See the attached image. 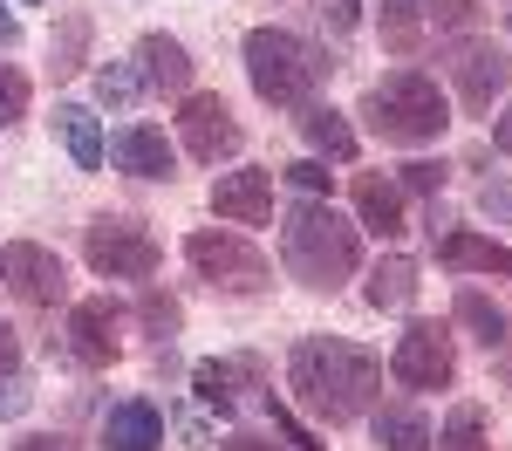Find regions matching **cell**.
<instances>
[{
  "label": "cell",
  "instance_id": "obj_1",
  "mask_svg": "<svg viewBox=\"0 0 512 451\" xmlns=\"http://www.w3.org/2000/svg\"><path fill=\"white\" fill-rule=\"evenodd\" d=\"M287 383H294L301 410H315L321 424H355L383 390V363L342 335H301L287 356Z\"/></svg>",
  "mask_w": 512,
  "mask_h": 451
},
{
  "label": "cell",
  "instance_id": "obj_2",
  "mask_svg": "<svg viewBox=\"0 0 512 451\" xmlns=\"http://www.w3.org/2000/svg\"><path fill=\"white\" fill-rule=\"evenodd\" d=\"M280 260H287V274L308 294H335L362 267V240H355V226L328 199H301L280 219Z\"/></svg>",
  "mask_w": 512,
  "mask_h": 451
},
{
  "label": "cell",
  "instance_id": "obj_3",
  "mask_svg": "<svg viewBox=\"0 0 512 451\" xmlns=\"http://www.w3.org/2000/svg\"><path fill=\"white\" fill-rule=\"evenodd\" d=\"M362 117H369V130H376L383 144L417 151V144H437V137L451 130V103H444V89H437L424 69H396V76L369 82Z\"/></svg>",
  "mask_w": 512,
  "mask_h": 451
},
{
  "label": "cell",
  "instance_id": "obj_4",
  "mask_svg": "<svg viewBox=\"0 0 512 451\" xmlns=\"http://www.w3.org/2000/svg\"><path fill=\"white\" fill-rule=\"evenodd\" d=\"M328 55L308 48L301 35H287V28H253L246 35V76L260 89V103H274V110H308V96H315L321 82H328Z\"/></svg>",
  "mask_w": 512,
  "mask_h": 451
},
{
  "label": "cell",
  "instance_id": "obj_5",
  "mask_svg": "<svg viewBox=\"0 0 512 451\" xmlns=\"http://www.w3.org/2000/svg\"><path fill=\"white\" fill-rule=\"evenodd\" d=\"M82 253H89V267H96L103 281H151L158 260H164V246L151 240V226H137V219H123V212L89 219Z\"/></svg>",
  "mask_w": 512,
  "mask_h": 451
},
{
  "label": "cell",
  "instance_id": "obj_6",
  "mask_svg": "<svg viewBox=\"0 0 512 451\" xmlns=\"http://www.w3.org/2000/svg\"><path fill=\"white\" fill-rule=\"evenodd\" d=\"M185 260H192L212 287H226V294H267V287H274L267 253L253 240H239V233H219V226H198L192 240H185Z\"/></svg>",
  "mask_w": 512,
  "mask_h": 451
},
{
  "label": "cell",
  "instance_id": "obj_7",
  "mask_svg": "<svg viewBox=\"0 0 512 451\" xmlns=\"http://www.w3.org/2000/svg\"><path fill=\"white\" fill-rule=\"evenodd\" d=\"M437 62H444V76H451L458 103H465L472 117H478V110H492V96L512 82V55L492 35H458L444 55H437Z\"/></svg>",
  "mask_w": 512,
  "mask_h": 451
},
{
  "label": "cell",
  "instance_id": "obj_8",
  "mask_svg": "<svg viewBox=\"0 0 512 451\" xmlns=\"http://www.w3.org/2000/svg\"><path fill=\"white\" fill-rule=\"evenodd\" d=\"M390 376L403 390H451V376H458V349H451V335L437 322H410L396 335V356H390Z\"/></svg>",
  "mask_w": 512,
  "mask_h": 451
},
{
  "label": "cell",
  "instance_id": "obj_9",
  "mask_svg": "<svg viewBox=\"0 0 512 451\" xmlns=\"http://www.w3.org/2000/svg\"><path fill=\"white\" fill-rule=\"evenodd\" d=\"M62 335H69V356L82 369H110L123 356V308L110 294H89V301L69 308V328Z\"/></svg>",
  "mask_w": 512,
  "mask_h": 451
},
{
  "label": "cell",
  "instance_id": "obj_10",
  "mask_svg": "<svg viewBox=\"0 0 512 451\" xmlns=\"http://www.w3.org/2000/svg\"><path fill=\"white\" fill-rule=\"evenodd\" d=\"M178 137H185V151H192L198 164L239 158V144H246V130H239V117L226 110V96H185V110H178Z\"/></svg>",
  "mask_w": 512,
  "mask_h": 451
},
{
  "label": "cell",
  "instance_id": "obj_11",
  "mask_svg": "<svg viewBox=\"0 0 512 451\" xmlns=\"http://www.w3.org/2000/svg\"><path fill=\"white\" fill-rule=\"evenodd\" d=\"M7 287H14L28 308H62V301H69V267L41 240H14L7 246Z\"/></svg>",
  "mask_w": 512,
  "mask_h": 451
},
{
  "label": "cell",
  "instance_id": "obj_12",
  "mask_svg": "<svg viewBox=\"0 0 512 451\" xmlns=\"http://www.w3.org/2000/svg\"><path fill=\"white\" fill-rule=\"evenodd\" d=\"M192 390L205 410H219V417H233L246 404V390H267V363L260 356H205L192 369Z\"/></svg>",
  "mask_w": 512,
  "mask_h": 451
},
{
  "label": "cell",
  "instance_id": "obj_13",
  "mask_svg": "<svg viewBox=\"0 0 512 451\" xmlns=\"http://www.w3.org/2000/svg\"><path fill=\"white\" fill-rule=\"evenodd\" d=\"M110 164L123 178H178V151H171V137L158 123H123L110 137Z\"/></svg>",
  "mask_w": 512,
  "mask_h": 451
},
{
  "label": "cell",
  "instance_id": "obj_14",
  "mask_svg": "<svg viewBox=\"0 0 512 451\" xmlns=\"http://www.w3.org/2000/svg\"><path fill=\"white\" fill-rule=\"evenodd\" d=\"M212 212L226 226H267L274 219V171H226L212 185Z\"/></svg>",
  "mask_w": 512,
  "mask_h": 451
},
{
  "label": "cell",
  "instance_id": "obj_15",
  "mask_svg": "<svg viewBox=\"0 0 512 451\" xmlns=\"http://www.w3.org/2000/svg\"><path fill=\"white\" fill-rule=\"evenodd\" d=\"M164 445V410L151 397H123L103 410V451H158Z\"/></svg>",
  "mask_w": 512,
  "mask_h": 451
},
{
  "label": "cell",
  "instance_id": "obj_16",
  "mask_svg": "<svg viewBox=\"0 0 512 451\" xmlns=\"http://www.w3.org/2000/svg\"><path fill=\"white\" fill-rule=\"evenodd\" d=\"M437 260H444L451 274H506L512 281V246L485 240V233H444V240H437Z\"/></svg>",
  "mask_w": 512,
  "mask_h": 451
},
{
  "label": "cell",
  "instance_id": "obj_17",
  "mask_svg": "<svg viewBox=\"0 0 512 451\" xmlns=\"http://www.w3.org/2000/svg\"><path fill=\"white\" fill-rule=\"evenodd\" d=\"M355 212H362L369 233L396 240V233H403V185L383 178V171H362V178H355Z\"/></svg>",
  "mask_w": 512,
  "mask_h": 451
},
{
  "label": "cell",
  "instance_id": "obj_18",
  "mask_svg": "<svg viewBox=\"0 0 512 451\" xmlns=\"http://www.w3.org/2000/svg\"><path fill=\"white\" fill-rule=\"evenodd\" d=\"M137 62H144V82L151 89H171V96L192 89V55H185L178 35H144L137 41Z\"/></svg>",
  "mask_w": 512,
  "mask_h": 451
},
{
  "label": "cell",
  "instance_id": "obj_19",
  "mask_svg": "<svg viewBox=\"0 0 512 451\" xmlns=\"http://www.w3.org/2000/svg\"><path fill=\"white\" fill-rule=\"evenodd\" d=\"M362 301H369L376 315H396V308H410V301H417V260H403V253L376 260V267H369V287H362Z\"/></svg>",
  "mask_w": 512,
  "mask_h": 451
},
{
  "label": "cell",
  "instance_id": "obj_20",
  "mask_svg": "<svg viewBox=\"0 0 512 451\" xmlns=\"http://www.w3.org/2000/svg\"><path fill=\"white\" fill-rule=\"evenodd\" d=\"M301 137H308V151H321V158L355 164V130H349V117H342V110L308 103V110H301Z\"/></svg>",
  "mask_w": 512,
  "mask_h": 451
},
{
  "label": "cell",
  "instance_id": "obj_21",
  "mask_svg": "<svg viewBox=\"0 0 512 451\" xmlns=\"http://www.w3.org/2000/svg\"><path fill=\"white\" fill-rule=\"evenodd\" d=\"M55 130H62V144H69V158H76L82 171H103L110 144H103V123L89 117L82 103H62V110H55Z\"/></svg>",
  "mask_w": 512,
  "mask_h": 451
},
{
  "label": "cell",
  "instance_id": "obj_22",
  "mask_svg": "<svg viewBox=\"0 0 512 451\" xmlns=\"http://www.w3.org/2000/svg\"><path fill=\"white\" fill-rule=\"evenodd\" d=\"M376 445L383 451H431L437 438H431V417L417 404H383L376 410Z\"/></svg>",
  "mask_w": 512,
  "mask_h": 451
},
{
  "label": "cell",
  "instance_id": "obj_23",
  "mask_svg": "<svg viewBox=\"0 0 512 451\" xmlns=\"http://www.w3.org/2000/svg\"><path fill=\"white\" fill-rule=\"evenodd\" d=\"M458 322L472 328V335L485 342V349H506V308H499L492 294H478V287H465V294H458Z\"/></svg>",
  "mask_w": 512,
  "mask_h": 451
},
{
  "label": "cell",
  "instance_id": "obj_24",
  "mask_svg": "<svg viewBox=\"0 0 512 451\" xmlns=\"http://www.w3.org/2000/svg\"><path fill=\"white\" fill-rule=\"evenodd\" d=\"M417 41H424L417 0H390V7H383V48H390V55H417Z\"/></svg>",
  "mask_w": 512,
  "mask_h": 451
},
{
  "label": "cell",
  "instance_id": "obj_25",
  "mask_svg": "<svg viewBox=\"0 0 512 451\" xmlns=\"http://www.w3.org/2000/svg\"><path fill=\"white\" fill-rule=\"evenodd\" d=\"M431 451H485V410H478V404H458V410H451V424L437 431Z\"/></svg>",
  "mask_w": 512,
  "mask_h": 451
},
{
  "label": "cell",
  "instance_id": "obj_26",
  "mask_svg": "<svg viewBox=\"0 0 512 451\" xmlns=\"http://www.w3.org/2000/svg\"><path fill=\"white\" fill-rule=\"evenodd\" d=\"M82 55H89V14H62V28H55V76H76Z\"/></svg>",
  "mask_w": 512,
  "mask_h": 451
},
{
  "label": "cell",
  "instance_id": "obj_27",
  "mask_svg": "<svg viewBox=\"0 0 512 451\" xmlns=\"http://www.w3.org/2000/svg\"><path fill=\"white\" fill-rule=\"evenodd\" d=\"M96 96H103L110 110H130V103L144 96V69H130V62H110V69H96Z\"/></svg>",
  "mask_w": 512,
  "mask_h": 451
},
{
  "label": "cell",
  "instance_id": "obj_28",
  "mask_svg": "<svg viewBox=\"0 0 512 451\" xmlns=\"http://www.w3.org/2000/svg\"><path fill=\"white\" fill-rule=\"evenodd\" d=\"M21 117H28V76L14 62H0V130L21 123Z\"/></svg>",
  "mask_w": 512,
  "mask_h": 451
},
{
  "label": "cell",
  "instance_id": "obj_29",
  "mask_svg": "<svg viewBox=\"0 0 512 451\" xmlns=\"http://www.w3.org/2000/svg\"><path fill=\"white\" fill-rule=\"evenodd\" d=\"M178 322H185V315H178V301H171V294H144V328L158 335V349L178 335Z\"/></svg>",
  "mask_w": 512,
  "mask_h": 451
},
{
  "label": "cell",
  "instance_id": "obj_30",
  "mask_svg": "<svg viewBox=\"0 0 512 451\" xmlns=\"http://www.w3.org/2000/svg\"><path fill=\"white\" fill-rule=\"evenodd\" d=\"M424 14H431L444 35H465V28L478 21V0H424Z\"/></svg>",
  "mask_w": 512,
  "mask_h": 451
},
{
  "label": "cell",
  "instance_id": "obj_31",
  "mask_svg": "<svg viewBox=\"0 0 512 451\" xmlns=\"http://www.w3.org/2000/svg\"><path fill=\"white\" fill-rule=\"evenodd\" d=\"M287 185H294L301 199H321V192H328V164H321V158H301V164H287Z\"/></svg>",
  "mask_w": 512,
  "mask_h": 451
},
{
  "label": "cell",
  "instance_id": "obj_32",
  "mask_svg": "<svg viewBox=\"0 0 512 451\" xmlns=\"http://www.w3.org/2000/svg\"><path fill=\"white\" fill-rule=\"evenodd\" d=\"M28 404H35V390H28V383L7 369V376H0V417H21Z\"/></svg>",
  "mask_w": 512,
  "mask_h": 451
},
{
  "label": "cell",
  "instance_id": "obj_33",
  "mask_svg": "<svg viewBox=\"0 0 512 451\" xmlns=\"http://www.w3.org/2000/svg\"><path fill=\"white\" fill-rule=\"evenodd\" d=\"M403 185H410V192H424V199H431L437 185H444V164H403Z\"/></svg>",
  "mask_w": 512,
  "mask_h": 451
},
{
  "label": "cell",
  "instance_id": "obj_34",
  "mask_svg": "<svg viewBox=\"0 0 512 451\" xmlns=\"http://www.w3.org/2000/svg\"><path fill=\"white\" fill-rule=\"evenodd\" d=\"M478 205H485L492 219H506V226H512V178H499V185H485V192H478Z\"/></svg>",
  "mask_w": 512,
  "mask_h": 451
},
{
  "label": "cell",
  "instance_id": "obj_35",
  "mask_svg": "<svg viewBox=\"0 0 512 451\" xmlns=\"http://www.w3.org/2000/svg\"><path fill=\"white\" fill-rule=\"evenodd\" d=\"M321 14H328V28H335V35H349L355 14H362V0H321Z\"/></svg>",
  "mask_w": 512,
  "mask_h": 451
},
{
  "label": "cell",
  "instance_id": "obj_36",
  "mask_svg": "<svg viewBox=\"0 0 512 451\" xmlns=\"http://www.w3.org/2000/svg\"><path fill=\"white\" fill-rule=\"evenodd\" d=\"M14 451H82V445H76V438H62V431H28Z\"/></svg>",
  "mask_w": 512,
  "mask_h": 451
},
{
  "label": "cell",
  "instance_id": "obj_37",
  "mask_svg": "<svg viewBox=\"0 0 512 451\" xmlns=\"http://www.w3.org/2000/svg\"><path fill=\"white\" fill-rule=\"evenodd\" d=\"M267 410H274V431H280V438H287V445L315 451V438H308V431H301V424H294V417H287V404H267Z\"/></svg>",
  "mask_w": 512,
  "mask_h": 451
},
{
  "label": "cell",
  "instance_id": "obj_38",
  "mask_svg": "<svg viewBox=\"0 0 512 451\" xmlns=\"http://www.w3.org/2000/svg\"><path fill=\"white\" fill-rule=\"evenodd\" d=\"M219 451H280V445H274V438H260V431H233Z\"/></svg>",
  "mask_w": 512,
  "mask_h": 451
},
{
  "label": "cell",
  "instance_id": "obj_39",
  "mask_svg": "<svg viewBox=\"0 0 512 451\" xmlns=\"http://www.w3.org/2000/svg\"><path fill=\"white\" fill-rule=\"evenodd\" d=\"M14 363H21V342H14V328L0 322V376H7V369H14Z\"/></svg>",
  "mask_w": 512,
  "mask_h": 451
},
{
  "label": "cell",
  "instance_id": "obj_40",
  "mask_svg": "<svg viewBox=\"0 0 512 451\" xmlns=\"http://www.w3.org/2000/svg\"><path fill=\"white\" fill-rule=\"evenodd\" d=\"M492 144H499V151H506V158H512V103H506V117L492 123Z\"/></svg>",
  "mask_w": 512,
  "mask_h": 451
},
{
  "label": "cell",
  "instance_id": "obj_41",
  "mask_svg": "<svg viewBox=\"0 0 512 451\" xmlns=\"http://www.w3.org/2000/svg\"><path fill=\"white\" fill-rule=\"evenodd\" d=\"M14 41H21V21H14V14H7V0H0V48H14Z\"/></svg>",
  "mask_w": 512,
  "mask_h": 451
},
{
  "label": "cell",
  "instance_id": "obj_42",
  "mask_svg": "<svg viewBox=\"0 0 512 451\" xmlns=\"http://www.w3.org/2000/svg\"><path fill=\"white\" fill-rule=\"evenodd\" d=\"M499 376H506V390H512V349H506V356H499Z\"/></svg>",
  "mask_w": 512,
  "mask_h": 451
},
{
  "label": "cell",
  "instance_id": "obj_43",
  "mask_svg": "<svg viewBox=\"0 0 512 451\" xmlns=\"http://www.w3.org/2000/svg\"><path fill=\"white\" fill-rule=\"evenodd\" d=\"M0 274H7V253H0Z\"/></svg>",
  "mask_w": 512,
  "mask_h": 451
},
{
  "label": "cell",
  "instance_id": "obj_44",
  "mask_svg": "<svg viewBox=\"0 0 512 451\" xmlns=\"http://www.w3.org/2000/svg\"><path fill=\"white\" fill-rule=\"evenodd\" d=\"M21 7H41V0H21Z\"/></svg>",
  "mask_w": 512,
  "mask_h": 451
},
{
  "label": "cell",
  "instance_id": "obj_45",
  "mask_svg": "<svg viewBox=\"0 0 512 451\" xmlns=\"http://www.w3.org/2000/svg\"><path fill=\"white\" fill-rule=\"evenodd\" d=\"M417 7H424V0H417Z\"/></svg>",
  "mask_w": 512,
  "mask_h": 451
}]
</instances>
